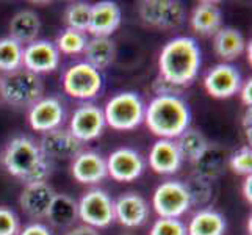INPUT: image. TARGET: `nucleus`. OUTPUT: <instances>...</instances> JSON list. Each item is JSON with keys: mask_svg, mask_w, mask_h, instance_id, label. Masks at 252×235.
I'll return each mask as SVG.
<instances>
[{"mask_svg": "<svg viewBox=\"0 0 252 235\" xmlns=\"http://www.w3.org/2000/svg\"><path fill=\"white\" fill-rule=\"evenodd\" d=\"M0 162L8 174L22 180L25 185L46 182L50 176V163L39 144L25 135H17L8 141Z\"/></svg>", "mask_w": 252, "mask_h": 235, "instance_id": "f257e3e1", "label": "nucleus"}, {"mask_svg": "<svg viewBox=\"0 0 252 235\" xmlns=\"http://www.w3.org/2000/svg\"><path fill=\"white\" fill-rule=\"evenodd\" d=\"M201 49L189 36H177L163 46L158 55L160 77L184 88L194 80L201 69Z\"/></svg>", "mask_w": 252, "mask_h": 235, "instance_id": "f03ea898", "label": "nucleus"}, {"mask_svg": "<svg viewBox=\"0 0 252 235\" xmlns=\"http://www.w3.org/2000/svg\"><path fill=\"white\" fill-rule=\"evenodd\" d=\"M144 123L160 140H176L189 129L191 111L180 96H157L146 107Z\"/></svg>", "mask_w": 252, "mask_h": 235, "instance_id": "7ed1b4c3", "label": "nucleus"}, {"mask_svg": "<svg viewBox=\"0 0 252 235\" xmlns=\"http://www.w3.org/2000/svg\"><path fill=\"white\" fill-rule=\"evenodd\" d=\"M44 94V83L41 75L27 69H16L0 75V98L8 105L16 108H30Z\"/></svg>", "mask_w": 252, "mask_h": 235, "instance_id": "20e7f679", "label": "nucleus"}, {"mask_svg": "<svg viewBox=\"0 0 252 235\" xmlns=\"http://www.w3.org/2000/svg\"><path fill=\"white\" fill-rule=\"evenodd\" d=\"M103 118L105 124L115 130H133L144 123L146 105L136 93L124 91L113 96L105 103Z\"/></svg>", "mask_w": 252, "mask_h": 235, "instance_id": "39448f33", "label": "nucleus"}, {"mask_svg": "<svg viewBox=\"0 0 252 235\" xmlns=\"http://www.w3.org/2000/svg\"><path fill=\"white\" fill-rule=\"evenodd\" d=\"M152 207L158 218H180L191 208V198L184 182L166 180L154 191Z\"/></svg>", "mask_w": 252, "mask_h": 235, "instance_id": "423d86ee", "label": "nucleus"}, {"mask_svg": "<svg viewBox=\"0 0 252 235\" xmlns=\"http://www.w3.org/2000/svg\"><path fill=\"white\" fill-rule=\"evenodd\" d=\"M79 220L94 229L108 228L115 221V201L105 190L93 188L80 198Z\"/></svg>", "mask_w": 252, "mask_h": 235, "instance_id": "0eeeda50", "label": "nucleus"}, {"mask_svg": "<svg viewBox=\"0 0 252 235\" xmlns=\"http://www.w3.org/2000/svg\"><path fill=\"white\" fill-rule=\"evenodd\" d=\"M102 85L103 78L100 72L85 62L69 66L63 74V88L72 99H94L100 93Z\"/></svg>", "mask_w": 252, "mask_h": 235, "instance_id": "6e6552de", "label": "nucleus"}, {"mask_svg": "<svg viewBox=\"0 0 252 235\" xmlns=\"http://www.w3.org/2000/svg\"><path fill=\"white\" fill-rule=\"evenodd\" d=\"M138 14L144 24L160 30H172L185 22V6L177 0H144Z\"/></svg>", "mask_w": 252, "mask_h": 235, "instance_id": "1a4fd4ad", "label": "nucleus"}, {"mask_svg": "<svg viewBox=\"0 0 252 235\" xmlns=\"http://www.w3.org/2000/svg\"><path fill=\"white\" fill-rule=\"evenodd\" d=\"M105 126L102 108L93 103H83L72 113L71 121H69V132L79 141L85 143L99 138Z\"/></svg>", "mask_w": 252, "mask_h": 235, "instance_id": "9d476101", "label": "nucleus"}, {"mask_svg": "<svg viewBox=\"0 0 252 235\" xmlns=\"http://www.w3.org/2000/svg\"><path fill=\"white\" fill-rule=\"evenodd\" d=\"M107 160V172L116 182H133L141 176L146 163L141 154L132 147H119Z\"/></svg>", "mask_w": 252, "mask_h": 235, "instance_id": "9b49d317", "label": "nucleus"}, {"mask_svg": "<svg viewBox=\"0 0 252 235\" xmlns=\"http://www.w3.org/2000/svg\"><path fill=\"white\" fill-rule=\"evenodd\" d=\"M29 124L34 132L47 134L50 130L62 127L64 121V107L62 101L54 96L42 98L29 108Z\"/></svg>", "mask_w": 252, "mask_h": 235, "instance_id": "f8f14e48", "label": "nucleus"}, {"mask_svg": "<svg viewBox=\"0 0 252 235\" xmlns=\"http://www.w3.org/2000/svg\"><path fill=\"white\" fill-rule=\"evenodd\" d=\"M60 66V52L54 42L46 39H36L22 50V67L41 75L54 72Z\"/></svg>", "mask_w": 252, "mask_h": 235, "instance_id": "ddd939ff", "label": "nucleus"}, {"mask_svg": "<svg viewBox=\"0 0 252 235\" xmlns=\"http://www.w3.org/2000/svg\"><path fill=\"white\" fill-rule=\"evenodd\" d=\"M243 80L235 66L229 63H220L213 66L204 77L205 91L216 99H229L240 90Z\"/></svg>", "mask_w": 252, "mask_h": 235, "instance_id": "4468645a", "label": "nucleus"}, {"mask_svg": "<svg viewBox=\"0 0 252 235\" xmlns=\"http://www.w3.org/2000/svg\"><path fill=\"white\" fill-rule=\"evenodd\" d=\"M46 159L54 160H74L82 152V141L69 132V129L58 127L44 134L38 143Z\"/></svg>", "mask_w": 252, "mask_h": 235, "instance_id": "2eb2a0df", "label": "nucleus"}, {"mask_svg": "<svg viewBox=\"0 0 252 235\" xmlns=\"http://www.w3.org/2000/svg\"><path fill=\"white\" fill-rule=\"evenodd\" d=\"M57 196V191L54 190L49 182H34V184H27L24 187L22 193L19 196V205L22 210L34 220L46 218L49 213V208Z\"/></svg>", "mask_w": 252, "mask_h": 235, "instance_id": "dca6fc26", "label": "nucleus"}, {"mask_svg": "<svg viewBox=\"0 0 252 235\" xmlns=\"http://www.w3.org/2000/svg\"><path fill=\"white\" fill-rule=\"evenodd\" d=\"M151 208L138 193H124L115 201V220L126 228H140L149 220Z\"/></svg>", "mask_w": 252, "mask_h": 235, "instance_id": "f3484780", "label": "nucleus"}, {"mask_svg": "<svg viewBox=\"0 0 252 235\" xmlns=\"http://www.w3.org/2000/svg\"><path fill=\"white\" fill-rule=\"evenodd\" d=\"M71 172L77 182L85 185L99 184L108 176L107 160L95 151H82L72 160Z\"/></svg>", "mask_w": 252, "mask_h": 235, "instance_id": "a211bd4d", "label": "nucleus"}, {"mask_svg": "<svg viewBox=\"0 0 252 235\" xmlns=\"http://www.w3.org/2000/svg\"><path fill=\"white\" fill-rule=\"evenodd\" d=\"M123 21V13L116 2L103 0L91 6V21L88 32L93 36H108L113 34Z\"/></svg>", "mask_w": 252, "mask_h": 235, "instance_id": "6ab92c4d", "label": "nucleus"}, {"mask_svg": "<svg viewBox=\"0 0 252 235\" xmlns=\"http://www.w3.org/2000/svg\"><path fill=\"white\" fill-rule=\"evenodd\" d=\"M182 155L174 140H157L149 151V167L157 174H174L182 167Z\"/></svg>", "mask_w": 252, "mask_h": 235, "instance_id": "aec40b11", "label": "nucleus"}, {"mask_svg": "<svg viewBox=\"0 0 252 235\" xmlns=\"http://www.w3.org/2000/svg\"><path fill=\"white\" fill-rule=\"evenodd\" d=\"M189 25L197 34L212 36L222 27L221 8L215 2H199L191 13Z\"/></svg>", "mask_w": 252, "mask_h": 235, "instance_id": "412c9836", "label": "nucleus"}, {"mask_svg": "<svg viewBox=\"0 0 252 235\" xmlns=\"http://www.w3.org/2000/svg\"><path fill=\"white\" fill-rule=\"evenodd\" d=\"M85 63H88L97 71H103L113 65L116 58V44L108 36H93L86 41L83 49Z\"/></svg>", "mask_w": 252, "mask_h": 235, "instance_id": "4be33fe9", "label": "nucleus"}, {"mask_svg": "<svg viewBox=\"0 0 252 235\" xmlns=\"http://www.w3.org/2000/svg\"><path fill=\"white\" fill-rule=\"evenodd\" d=\"M41 32L39 16L32 10L17 11L10 21V38L19 44L29 46L38 39Z\"/></svg>", "mask_w": 252, "mask_h": 235, "instance_id": "5701e85b", "label": "nucleus"}, {"mask_svg": "<svg viewBox=\"0 0 252 235\" xmlns=\"http://www.w3.org/2000/svg\"><path fill=\"white\" fill-rule=\"evenodd\" d=\"M213 49L215 54L224 62H232L243 55L246 49V41L237 29L221 27L213 34Z\"/></svg>", "mask_w": 252, "mask_h": 235, "instance_id": "b1692460", "label": "nucleus"}, {"mask_svg": "<svg viewBox=\"0 0 252 235\" xmlns=\"http://www.w3.org/2000/svg\"><path fill=\"white\" fill-rule=\"evenodd\" d=\"M225 220L213 208L197 210L187 226V235H224Z\"/></svg>", "mask_w": 252, "mask_h": 235, "instance_id": "393cba45", "label": "nucleus"}, {"mask_svg": "<svg viewBox=\"0 0 252 235\" xmlns=\"http://www.w3.org/2000/svg\"><path fill=\"white\" fill-rule=\"evenodd\" d=\"M177 149L182 155V160L191 163H199L208 152V141L205 135L197 129H187L176 140Z\"/></svg>", "mask_w": 252, "mask_h": 235, "instance_id": "a878e982", "label": "nucleus"}, {"mask_svg": "<svg viewBox=\"0 0 252 235\" xmlns=\"http://www.w3.org/2000/svg\"><path fill=\"white\" fill-rule=\"evenodd\" d=\"M46 218L49 220L52 226H55V228H71V226H74V223L79 220L77 201H74V199L67 195L57 193Z\"/></svg>", "mask_w": 252, "mask_h": 235, "instance_id": "bb28decb", "label": "nucleus"}, {"mask_svg": "<svg viewBox=\"0 0 252 235\" xmlns=\"http://www.w3.org/2000/svg\"><path fill=\"white\" fill-rule=\"evenodd\" d=\"M22 50L24 47L14 39L2 38L0 39V72H13L22 67Z\"/></svg>", "mask_w": 252, "mask_h": 235, "instance_id": "cd10ccee", "label": "nucleus"}, {"mask_svg": "<svg viewBox=\"0 0 252 235\" xmlns=\"http://www.w3.org/2000/svg\"><path fill=\"white\" fill-rule=\"evenodd\" d=\"M91 3L88 2H74L69 3L64 10V22L67 29L77 32H88L91 21Z\"/></svg>", "mask_w": 252, "mask_h": 235, "instance_id": "c85d7f7f", "label": "nucleus"}, {"mask_svg": "<svg viewBox=\"0 0 252 235\" xmlns=\"http://www.w3.org/2000/svg\"><path fill=\"white\" fill-rule=\"evenodd\" d=\"M86 41H88V38H86V34L83 32L66 29L64 32L60 33V36L57 38L55 47L58 49L60 54L79 55V54H83Z\"/></svg>", "mask_w": 252, "mask_h": 235, "instance_id": "c756f323", "label": "nucleus"}, {"mask_svg": "<svg viewBox=\"0 0 252 235\" xmlns=\"http://www.w3.org/2000/svg\"><path fill=\"white\" fill-rule=\"evenodd\" d=\"M229 167L235 174H241V176H251L252 171V151L249 146H243L237 152H233Z\"/></svg>", "mask_w": 252, "mask_h": 235, "instance_id": "7c9ffc66", "label": "nucleus"}, {"mask_svg": "<svg viewBox=\"0 0 252 235\" xmlns=\"http://www.w3.org/2000/svg\"><path fill=\"white\" fill-rule=\"evenodd\" d=\"M149 235H187V226L177 218H158Z\"/></svg>", "mask_w": 252, "mask_h": 235, "instance_id": "2f4dec72", "label": "nucleus"}, {"mask_svg": "<svg viewBox=\"0 0 252 235\" xmlns=\"http://www.w3.org/2000/svg\"><path fill=\"white\" fill-rule=\"evenodd\" d=\"M185 187H187L189 198H191V205L193 204H204L210 199V195H212L210 185H208V182L201 176L193 177L188 184H185Z\"/></svg>", "mask_w": 252, "mask_h": 235, "instance_id": "473e14b6", "label": "nucleus"}, {"mask_svg": "<svg viewBox=\"0 0 252 235\" xmlns=\"http://www.w3.org/2000/svg\"><path fill=\"white\" fill-rule=\"evenodd\" d=\"M21 231L19 216L8 207H0V235H17Z\"/></svg>", "mask_w": 252, "mask_h": 235, "instance_id": "72a5a7b5", "label": "nucleus"}, {"mask_svg": "<svg viewBox=\"0 0 252 235\" xmlns=\"http://www.w3.org/2000/svg\"><path fill=\"white\" fill-rule=\"evenodd\" d=\"M154 91L157 93V96H179L182 93V88L171 85L158 75L154 82Z\"/></svg>", "mask_w": 252, "mask_h": 235, "instance_id": "f704fd0d", "label": "nucleus"}, {"mask_svg": "<svg viewBox=\"0 0 252 235\" xmlns=\"http://www.w3.org/2000/svg\"><path fill=\"white\" fill-rule=\"evenodd\" d=\"M17 235H54L47 226L41 224V223H32V224H27L22 231H19Z\"/></svg>", "mask_w": 252, "mask_h": 235, "instance_id": "c9c22d12", "label": "nucleus"}, {"mask_svg": "<svg viewBox=\"0 0 252 235\" xmlns=\"http://www.w3.org/2000/svg\"><path fill=\"white\" fill-rule=\"evenodd\" d=\"M238 93H240L241 102L245 103L248 108H251V105H252V80H251V78L241 83Z\"/></svg>", "mask_w": 252, "mask_h": 235, "instance_id": "e433bc0d", "label": "nucleus"}, {"mask_svg": "<svg viewBox=\"0 0 252 235\" xmlns=\"http://www.w3.org/2000/svg\"><path fill=\"white\" fill-rule=\"evenodd\" d=\"M64 235H99V232L97 229L82 224V226H74V228H71L67 232H64Z\"/></svg>", "mask_w": 252, "mask_h": 235, "instance_id": "4c0bfd02", "label": "nucleus"}, {"mask_svg": "<svg viewBox=\"0 0 252 235\" xmlns=\"http://www.w3.org/2000/svg\"><path fill=\"white\" fill-rule=\"evenodd\" d=\"M243 196L249 204L252 202V176H246L245 182H243Z\"/></svg>", "mask_w": 252, "mask_h": 235, "instance_id": "58836bf2", "label": "nucleus"}, {"mask_svg": "<svg viewBox=\"0 0 252 235\" xmlns=\"http://www.w3.org/2000/svg\"><path fill=\"white\" fill-rule=\"evenodd\" d=\"M243 124H245V132H246L248 140L251 141V108L246 110V113H245V119H243Z\"/></svg>", "mask_w": 252, "mask_h": 235, "instance_id": "ea45409f", "label": "nucleus"}, {"mask_svg": "<svg viewBox=\"0 0 252 235\" xmlns=\"http://www.w3.org/2000/svg\"><path fill=\"white\" fill-rule=\"evenodd\" d=\"M123 235H130V234H123Z\"/></svg>", "mask_w": 252, "mask_h": 235, "instance_id": "a19ab883", "label": "nucleus"}, {"mask_svg": "<svg viewBox=\"0 0 252 235\" xmlns=\"http://www.w3.org/2000/svg\"><path fill=\"white\" fill-rule=\"evenodd\" d=\"M0 102H2V98H0Z\"/></svg>", "mask_w": 252, "mask_h": 235, "instance_id": "79ce46f5", "label": "nucleus"}]
</instances>
